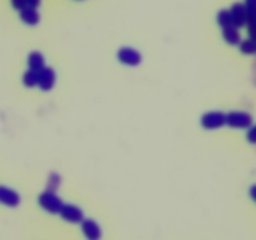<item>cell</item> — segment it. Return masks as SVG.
<instances>
[{"label": "cell", "mask_w": 256, "mask_h": 240, "mask_svg": "<svg viewBox=\"0 0 256 240\" xmlns=\"http://www.w3.org/2000/svg\"><path fill=\"white\" fill-rule=\"evenodd\" d=\"M222 39L225 40V42L232 46H238L242 42V35H240L239 29H238L235 25H230V26L222 28Z\"/></svg>", "instance_id": "obj_12"}, {"label": "cell", "mask_w": 256, "mask_h": 240, "mask_svg": "<svg viewBox=\"0 0 256 240\" xmlns=\"http://www.w3.org/2000/svg\"><path fill=\"white\" fill-rule=\"evenodd\" d=\"M38 202H39L40 208L49 214H59L62 206V200L60 199L59 195L55 192H50V190H45L38 198Z\"/></svg>", "instance_id": "obj_1"}, {"label": "cell", "mask_w": 256, "mask_h": 240, "mask_svg": "<svg viewBox=\"0 0 256 240\" xmlns=\"http://www.w3.org/2000/svg\"><path fill=\"white\" fill-rule=\"evenodd\" d=\"M55 84H56V72L52 68L44 66L38 72V88L42 92H50L55 86Z\"/></svg>", "instance_id": "obj_5"}, {"label": "cell", "mask_w": 256, "mask_h": 240, "mask_svg": "<svg viewBox=\"0 0 256 240\" xmlns=\"http://www.w3.org/2000/svg\"><path fill=\"white\" fill-rule=\"evenodd\" d=\"M216 22L220 28H226L230 26V25H234L232 24V15H230V12L228 9H222L218 12V16H216Z\"/></svg>", "instance_id": "obj_16"}, {"label": "cell", "mask_w": 256, "mask_h": 240, "mask_svg": "<svg viewBox=\"0 0 256 240\" xmlns=\"http://www.w3.org/2000/svg\"><path fill=\"white\" fill-rule=\"evenodd\" d=\"M19 18L28 26H35L40 22L39 12L35 8L30 6H25L22 10H19Z\"/></svg>", "instance_id": "obj_11"}, {"label": "cell", "mask_w": 256, "mask_h": 240, "mask_svg": "<svg viewBox=\"0 0 256 240\" xmlns=\"http://www.w3.org/2000/svg\"><path fill=\"white\" fill-rule=\"evenodd\" d=\"M226 122V114L222 112H208L200 119V124L205 130H218L225 126Z\"/></svg>", "instance_id": "obj_3"}, {"label": "cell", "mask_w": 256, "mask_h": 240, "mask_svg": "<svg viewBox=\"0 0 256 240\" xmlns=\"http://www.w3.org/2000/svg\"><path fill=\"white\" fill-rule=\"evenodd\" d=\"M249 194H250V198H252V199L254 200V202H256V184L252 185V186L250 188Z\"/></svg>", "instance_id": "obj_21"}, {"label": "cell", "mask_w": 256, "mask_h": 240, "mask_svg": "<svg viewBox=\"0 0 256 240\" xmlns=\"http://www.w3.org/2000/svg\"><path fill=\"white\" fill-rule=\"evenodd\" d=\"M245 9H246L248 20L246 25L248 34L252 40H256V0H244Z\"/></svg>", "instance_id": "obj_7"}, {"label": "cell", "mask_w": 256, "mask_h": 240, "mask_svg": "<svg viewBox=\"0 0 256 240\" xmlns=\"http://www.w3.org/2000/svg\"><path fill=\"white\" fill-rule=\"evenodd\" d=\"M116 58L122 65L126 66H138L142 62V56L139 50L130 46L120 48L116 52Z\"/></svg>", "instance_id": "obj_4"}, {"label": "cell", "mask_w": 256, "mask_h": 240, "mask_svg": "<svg viewBox=\"0 0 256 240\" xmlns=\"http://www.w3.org/2000/svg\"><path fill=\"white\" fill-rule=\"evenodd\" d=\"M229 12L230 15H232V24H234L238 29H240V28L246 25L248 14L244 2H234V4L232 5V8L229 9Z\"/></svg>", "instance_id": "obj_8"}, {"label": "cell", "mask_w": 256, "mask_h": 240, "mask_svg": "<svg viewBox=\"0 0 256 240\" xmlns=\"http://www.w3.org/2000/svg\"><path fill=\"white\" fill-rule=\"evenodd\" d=\"M0 204L8 208H16L20 204V195L12 188L0 185Z\"/></svg>", "instance_id": "obj_9"}, {"label": "cell", "mask_w": 256, "mask_h": 240, "mask_svg": "<svg viewBox=\"0 0 256 240\" xmlns=\"http://www.w3.org/2000/svg\"><path fill=\"white\" fill-rule=\"evenodd\" d=\"M40 4H42V0H26V6L38 9L40 6Z\"/></svg>", "instance_id": "obj_20"}, {"label": "cell", "mask_w": 256, "mask_h": 240, "mask_svg": "<svg viewBox=\"0 0 256 240\" xmlns=\"http://www.w3.org/2000/svg\"><path fill=\"white\" fill-rule=\"evenodd\" d=\"M22 84H24L25 88L38 86V72L28 69L22 74Z\"/></svg>", "instance_id": "obj_14"}, {"label": "cell", "mask_w": 256, "mask_h": 240, "mask_svg": "<svg viewBox=\"0 0 256 240\" xmlns=\"http://www.w3.org/2000/svg\"><path fill=\"white\" fill-rule=\"evenodd\" d=\"M252 115L246 112H230L226 114V122L225 125H228L232 129H239V130H248L252 125Z\"/></svg>", "instance_id": "obj_2"}, {"label": "cell", "mask_w": 256, "mask_h": 240, "mask_svg": "<svg viewBox=\"0 0 256 240\" xmlns=\"http://www.w3.org/2000/svg\"><path fill=\"white\" fill-rule=\"evenodd\" d=\"M28 69L39 72L45 66V58L40 52H32L28 55Z\"/></svg>", "instance_id": "obj_13"}, {"label": "cell", "mask_w": 256, "mask_h": 240, "mask_svg": "<svg viewBox=\"0 0 256 240\" xmlns=\"http://www.w3.org/2000/svg\"><path fill=\"white\" fill-rule=\"evenodd\" d=\"M246 139L250 144H256V124L252 125V126L248 129Z\"/></svg>", "instance_id": "obj_18"}, {"label": "cell", "mask_w": 256, "mask_h": 240, "mask_svg": "<svg viewBox=\"0 0 256 240\" xmlns=\"http://www.w3.org/2000/svg\"><path fill=\"white\" fill-rule=\"evenodd\" d=\"M59 215L62 218V220L72 224H79L85 219L82 210L74 204H62Z\"/></svg>", "instance_id": "obj_6"}, {"label": "cell", "mask_w": 256, "mask_h": 240, "mask_svg": "<svg viewBox=\"0 0 256 240\" xmlns=\"http://www.w3.org/2000/svg\"><path fill=\"white\" fill-rule=\"evenodd\" d=\"M60 184H62V178H60V175L56 174V172H52V174L49 175V179H48V189L46 190L55 192V190L60 186Z\"/></svg>", "instance_id": "obj_17"}, {"label": "cell", "mask_w": 256, "mask_h": 240, "mask_svg": "<svg viewBox=\"0 0 256 240\" xmlns=\"http://www.w3.org/2000/svg\"><path fill=\"white\" fill-rule=\"evenodd\" d=\"M10 4H12V6L14 8L15 10H22V8L26 6V0H10Z\"/></svg>", "instance_id": "obj_19"}, {"label": "cell", "mask_w": 256, "mask_h": 240, "mask_svg": "<svg viewBox=\"0 0 256 240\" xmlns=\"http://www.w3.org/2000/svg\"><path fill=\"white\" fill-rule=\"evenodd\" d=\"M240 49V52L245 55H254L256 54V40L252 39H246V40H242L240 44L238 45Z\"/></svg>", "instance_id": "obj_15"}, {"label": "cell", "mask_w": 256, "mask_h": 240, "mask_svg": "<svg viewBox=\"0 0 256 240\" xmlns=\"http://www.w3.org/2000/svg\"><path fill=\"white\" fill-rule=\"evenodd\" d=\"M82 232L88 240H99L102 238V228L95 220L84 219L82 222Z\"/></svg>", "instance_id": "obj_10"}]
</instances>
